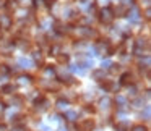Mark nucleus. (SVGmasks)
Masks as SVG:
<instances>
[{
    "instance_id": "obj_12",
    "label": "nucleus",
    "mask_w": 151,
    "mask_h": 131,
    "mask_svg": "<svg viewBox=\"0 0 151 131\" xmlns=\"http://www.w3.org/2000/svg\"><path fill=\"white\" fill-rule=\"evenodd\" d=\"M132 79V76H130V73H125V75H122V79H120V83L122 84H128V81Z\"/></svg>"
},
{
    "instance_id": "obj_6",
    "label": "nucleus",
    "mask_w": 151,
    "mask_h": 131,
    "mask_svg": "<svg viewBox=\"0 0 151 131\" xmlns=\"http://www.w3.org/2000/svg\"><path fill=\"white\" fill-rule=\"evenodd\" d=\"M93 126H94V123H93V120H86V121H83L81 123V131H91L93 130Z\"/></svg>"
},
{
    "instance_id": "obj_9",
    "label": "nucleus",
    "mask_w": 151,
    "mask_h": 131,
    "mask_svg": "<svg viewBox=\"0 0 151 131\" xmlns=\"http://www.w3.org/2000/svg\"><path fill=\"white\" fill-rule=\"evenodd\" d=\"M93 76H94L96 79H101V78H104V76H106V73H104V70H96V71L93 73Z\"/></svg>"
},
{
    "instance_id": "obj_3",
    "label": "nucleus",
    "mask_w": 151,
    "mask_h": 131,
    "mask_svg": "<svg viewBox=\"0 0 151 131\" xmlns=\"http://www.w3.org/2000/svg\"><path fill=\"white\" fill-rule=\"evenodd\" d=\"M127 15H128V21H130V23H138V21H140V11H138L137 7H133Z\"/></svg>"
},
{
    "instance_id": "obj_20",
    "label": "nucleus",
    "mask_w": 151,
    "mask_h": 131,
    "mask_svg": "<svg viewBox=\"0 0 151 131\" xmlns=\"http://www.w3.org/2000/svg\"><path fill=\"white\" fill-rule=\"evenodd\" d=\"M34 58H36V60H41V55H39V52H34Z\"/></svg>"
},
{
    "instance_id": "obj_4",
    "label": "nucleus",
    "mask_w": 151,
    "mask_h": 131,
    "mask_svg": "<svg viewBox=\"0 0 151 131\" xmlns=\"http://www.w3.org/2000/svg\"><path fill=\"white\" fill-rule=\"evenodd\" d=\"M10 24H12V20H10V16L8 15H0V28H10Z\"/></svg>"
},
{
    "instance_id": "obj_10",
    "label": "nucleus",
    "mask_w": 151,
    "mask_h": 131,
    "mask_svg": "<svg viewBox=\"0 0 151 131\" xmlns=\"http://www.w3.org/2000/svg\"><path fill=\"white\" fill-rule=\"evenodd\" d=\"M57 107H59L60 110H67V108H68V102L67 100H59L57 102Z\"/></svg>"
},
{
    "instance_id": "obj_25",
    "label": "nucleus",
    "mask_w": 151,
    "mask_h": 131,
    "mask_svg": "<svg viewBox=\"0 0 151 131\" xmlns=\"http://www.w3.org/2000/svg\"><path fill=\"white\" fill-rule=\"evenodd\" d=\"M83 2H85V4H88V2H89V0H83Z\"/></svg>"
},
{
    "instance_id": "obj_18",
    "label": "nucleus",
    "mask_w": 151,
    "mask_h": 131,
    "mask_svg": "<svg viewBox=\"0 0 151 131\" xmlns=\"http://www.w3.org/2000/svg\"><path fill=\"white\" fill-rule=\"evenodd\" d=\"M4 91H5V92H12V91H13V86H5Z\"/></svg>"
},
{
    "instance_id": "obj_1",
    "label": "nucleus",
    "mask_w": 151,
    "mask_h": 131,
    "mask_svg": "<svg viewBox=\"0 0 151 131\" xmlns=\"http://www.w3.org/2000/svg\"><path fill=\"white\" fill-rule=\"evenodd\" d=\"M112 20H114V13H112L111 8H102V10H101V21H102V23L109 24Z\"/></svg>"
},
{
    "instance_id": "obj_24",
    "label": "nucleus",
    "mask_w": 151,
    "mask_h": 131,
    "mask_svg": "<svg viewBox=\"0 0 151 131\" xmlns=\"http://www.w3.org/2000/svg\"><path fill=\"white\" fill-rule=\"evenodd\" d=\"M59 131H67V130H63V128H60V130Z\"/></svg>"
},
{
    "instance_id": "obj_22",
    "label": "nucleus",
    "mask_w": 151,
    "mask_h": 131,
    "mask_svg": "<svg viewBox=\"0 0 151 131\" xmlns=\"http://www.w3.org/2000/svg\"><path fill=\"white\" fill-rule=\"evenodd\" d=\"M4 113V104H0V115Z\"/></svg>"
},
{
    "instance_id": "obj_17",
    "label": "nucleus",
    "mask_w": 151,
    "mask_h": 131,
    "mask_svg": "<svg viewBox=\"0 0 151 131\" xmlns=\"http://www.w3.org/2000/svg\"><path fill=\"white\" fill-rule=\"evenodd\" d=\"M132 131H148V130L145 126H141V125H138V126H133V130H132Z\"/></svg>"
},
{
    "instance_id": "obj_23",
    "label": "nucleus",
    "mask_w": 151,
    "mask_h": 131,
    "mask_svg": "<svg viewBox=\"0 0 151 131\" xmlns=\"http://www.w3.org/2000/svg\"><path fill=\"white\" fill-rule=\"evenodd\" d=\"M5 130V125H0V131H4Z\"/></svg>"
},
{
    "instance_id": "obj_19",
    "label": "nucleus",
    "mask_w": 151,
    "mask_h": 131,
    "mask_svg": "<svg viewBox=\"0 0 151 131\" xmlns=\"http://www.w3.org/2000/svg\"><path fill=\"white\" fill-rule=\"evenodd\" d=\"M120 2L124 5H132V4H133V0H120Z\"/></svg>"
},
{
    "instance_id": "obj_2",
    "label": "nucleus",
    "mask_w": 151,
    "mask_h": 131,
    "mask_svg": "<svg viewBox=\"0 0 151 131\" xmlns=\"http://www.w3.org/2000/svg\"><path fill=\"white\" fill-rule=\"evenodd\" d=\"M94 53H96V55H109V46H107V44H104V42L96 44Z\"/></svg>"
},
{
    "instance_id": "obj_21",
    "label": "nucleus",
    "mask_w": 151,
    "mask_h": 131,
    "mask_svg": "<svg viewBox=\"0 0 151 131\" xmlns=\"http://www.w3.org/2000/svg\"><path fill=\"white\" fill-rule=\"evenodd\" d=\"M13 131H26V130H24V128L23 126H18V128H15V130Z\"/></svg>"
},
{
    "instance_id": "obj_13",
    "label": "nucleus",
    "mask_w": 151,
    "mask_h": 131,
    "mask_svg": "<svg viewBox=\"0 0 151 131\" xmlns=\"http://www.w3.org/2000/svg\"><path fill=\"white\" fill-rule=\"evenodd\" d=\"M109 104H111V100H109L107 97L101 99V102H99V105H101V108H107V107H109Z\"/></svg>"
},
{
    "instance_id": "obj_16",
    "label": "nucleus",
    "mask_w": 151,
    "mask_h": 131,
    "mask_svg": "<svg viewBox=\"0 0 151 131\" xmlns=\"http://www.w3.org/2000/svg\"><path fill=\"white\" fill-rule=\"evenodd\" d=\"M111 66H112V62H111V60H106V62H102V70H104V68H111Z\"/></svg>"
},
{
    "instance_id": "obj_7",
    "label": "nucleus",
    "mask_w": 151,
    "mask_h": 131,
    "mask_svg": "<svg viewBox=\"0 0 151 131\" xmlns=\"http://www.w3.org/2000/svg\"><path fill=\"white\" fill-rule=\"evenodd\" d=\"M115 102L119 104V107H120V108H125V107H127V99H125L124 95H117Z\"/></svg>"
},
{
    "instance_id": "obj_14",
    "label": "nucleus",
    "mask_w": 151,
    "mask_h": 131,
    "mask_svg": "<svg viewBox=\"0 0 151 131\" xmlns=\"http://www.w3.org/2000/svg\"><path fill=\"white\" fill-rule=\"evenodd\" d=\"M20 83L21 84H28V83H31V76H20Z\"/></svg>"
},
{
    "instance_id": "obj_8",
    "label": "nucleus",
    "mask_w": 151,
    "mask_h": 131,
    "mask_svg": "<svg viewBox=\"0 0 151 131\" xmlns=\"http://www.w3.org/2000/svg\"><path fill=\"white\" fill-rule=\"evenodd\" d=\"M44 75H46L47 78H50V79H52L54 76H55V70H54L52 66H47V68L44 70Z\"/></svg>"
},
{
    "instance_id": "obj_5",
    "label": "nucleus",
    "mask_w": 151,
    "mask_h": 131,
    "mask_svg": "<svg viewBox=\"0 0 151 131\" xmlns=\"http://www.w3.org/2000/svg\"><path fill=\"white\" fill-rule=\"evenodd\" d=\"M18 65H20L21 68H33V60H29V58H20V60H18Z\"/></svg>"
},
{
    "instance_id": "obj_15",
    "label": "nucleus",
    "mask_w": 151,
    "mask_h": 131,
    "mask_svg": "<svg viewBox=\"0 0 151 131\" xmlns=\"http://www.w3.org/2000/svg\"><path fill=\"white\" fill-rule=\"evenodd\" d=\"M127 128H128V123H125V121H124V123H119L117 125V130L119 131H125Z\"/></svg>"
},
{
    "instance_id": "obj_11",
    "label": "nucleus",
    "mask_w": 151,
    "mask_h": 131,
    "mask_svg": "<svg viewBox=\"0 0 151 131\" xmlns=\"http://www.w3.org/2000/svg\"><path fill=\"white\" fill-rule=\"evenodd\" d=\"M67 118H68L70 121H73V120H76V117H78V113L76 112H73V110H70V112H67V115H65Z\"/></svg>"
}]
</instances>
